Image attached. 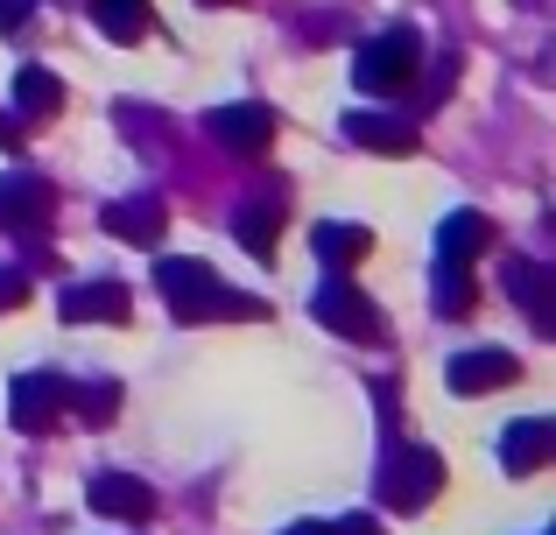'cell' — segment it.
<instances>
[{"label": "cell", "instance_id": "1", "mask_svg": "<svg viewBox=\"0 0 556 535\" xmlns=\"http://www.w3.org/2000/svg\"><path fill=\"white\" fill-rule=\"evenodd\" d=\"M155 289L169 296L177 324H212V317H268V303L232 296L212 268H204V262H184V254H163V262H155Z\"/></svg>", "mask_w": 556, "mask_h": 535}, {"label": "cell", "instance_id": "2", "mask_svg": "<svg viewBox=\"0 0 556 535\" xmlns=\"http://www.w3.org/2000/svg\"><path fill=\"white\" fill-rule=\"evenodd\" d=\"M416 56H422V36L408 22H394L388 36H374L367 50L353 56V85H359V92H374V99H394V92L416 85Z\"/></svg>", "mask_w": 556, "mask_h": 535}, {"label": "cell", "instance_id": "3", "mask_svg": "<svg viewBox=\"0 0 556 535\" xmlns=\"http://www.w3.org/2000/svg\"><path fill=\"white\" fill-rule=\"evenodd\" d=\"M437 486H444V458H437L430 444H402V451L380 466V494H388V508H402V514H422L437 500Z\"/></svg>", "mask_w": 556, "mask_h": 535}, {"label": "cell", "instance_id": "4", "mask_svg": "<svg viewBox=\"0 0 556 535\" xmlns=\"http://www.w3.org/2000/svg\"><path fill=\"white\" fill-rule=\"evenodd\" d=\"M204 135L226 141L232 155H268V149H275V106H261V99L212 106V113H204Z\"/></svg>", "mask_w": 556, "mask_h": 535}, {"label": "cell", "instance_id": "5", "mask_svg": "<svg viewBox=\"0 0 556 535\" xmlns=\"http://www.w3.org/2000/svg\"><path fill=\"white\" fill-rule=\"evenodd\" d=\"M317 324L339 331V339H353V345H380V331H388V324H380V310L359 296L353 282H345V275H331V282L317 289Z\"/></svg>", "mask_w": 556, "mask_h": 535}, {"label": "cell", "instance_id": "6", "mask_svg": "<svg viewBox=\"0 0 556 535\" xmlns=\"http://www.w3.org/2000/svg\"><path fill=\"white\" fill-rule=\"evenodd\" d=\"M64 409H71V381L64 373H14V387H8V416H14V430H50V423H64Z\"/></svg>", "mask_w": 556, "mask_h": 535}, {"label": "cell", "instance_id": "7", "mask_svg": "<svg viewBox=\"0 0 556 535\" xmlns=\"http://www.w3.org/2000/svg\"><path fill=\"white\" fill-rule=\"evenodd\" d=\"M444 381H451V395H493V387L521 381V359L507 345H472V353H458L444 367Z\"/></svg>", "mask_w": 556, "mask_h": 535}, {"label": "cell", "instance_id": "8", "mask_svg": "<svg viewBox=\"0 0 556 535\" xmlns=\"http://www.w3.org/2000/svg\"><path fill=\"white\" fill-rule=\"evenodd\" d=\"M85 500H92L99 514H113V522H149L155 514V486L135 480V472H92Z\"/></svg>", "mask_w": 556, "mask_h": 535}, {"label": "cell", "instance_id": "9", "mask_svg": "<svg viewBox=\"0 0 556 535\" xmlns=\"http://www.w3.org/2000/svg\"><path fill=\"white\" fill-rule=\"evenodd\" d=\"M549 458H556V423H549V416H521V423H507V437H501V466L515 472V480L543 472Z\"/></svg>", "mask_w": 556, "mask_h": 535}, {"label": "cell", "instance_id": "10", "mask_svg": "<svg viewBox=\"0 0 556 535\" xmlns=\"http://www.w3.org/2000/svg\"><path fill=\"white\" fill-rule=\"evenodd\" d=\"M50 212H56V191L42 177H8L0 183V226L36 233V226H50Z\"/></svg>", "mask_w": 556, "mask_h": 535}, {"label": "cell", "instance_id": "11", "mask_svg": "<svg viewBox=\"0 0 556 535\" xmlns=\"http://www.w3.org/2000/svg\"><path fill=\"white\" fill-rule=\"evenodd\" d=\"M501 282H507V296L529 310V324L549 339V331H556V282H549V275H543V268H529V262H507V268H501Z\"/></svg>", "mask_w": 556, "mask_h": 535}, {"label": "cell", "instance_id": "12", "mask_svg": "<svg viewBox=\"0 0 556 535\" xmlns=\"http://www.w3.org/2000/svg\"><path fill=\"white\" fill-rule=\"evenodd\" d=\"M486 247H493V219H486V212H451V219L437 226V262L472 268Z\"/></svg>", "mask_w": 556, "mask_h": 535}, {"label": "cell", "instance_id": "13", "mask_svg": "<svg viewBox=\"0 0 556 535\" xmlns=\"http://www.w3.org/2000/svg\"><path fill=\"white\" fill-rule=\"evenodd\" d=\"M99 226H106L113 240L155 247V240H163V226H169V212H163V198H127V205H106V212H99Z\"/></svg>", "mask_w": 556, "mask_h": 535}, {"label": "cell", "instance_id": "14", "mask_svg": "<svg viewBox=\"0 0 556 535\" xmlns=\"http://www.w3.org/2000/svg\"><path fill=\"white\" fill-rule=\"evenodd\" d=\"M232 233H240V247L254 254V262H275V240H282V198H275V191H261L254 205H240Z\"/></svg>", "mask_w": 556, "mask_h": 535}, {"label": "cell", "instance_id": "15", "mask_svg": "<svg viewBox=\"0 0 556 535\" xmlns=\"http://www.w3.org/2000/svg\"><path fill=\"white\" fill-rule=\"evenodd\" d=\"M64 317L71 324H127V289L121 282H78V289H64Z\"/></svg>", "mask_w": 556, "mask_h": 535}, {"label": "cell", "instance_id": "16", "mask_svg": "<svg viewBox=\"0 0 556 535\" xmlns=\"http://www.w3.org/2000/svg\"><path fill=\"white\" fill-rule=\"evenodd\" d=\"M345 135L374 155H416V127L394 120V113H345Z\"/></svg>", "mask_w": 556, "mask_h": 535}, {"label": "cell", "instance_id": "17", "mask_svg": "<svg viewBox=\"0 0 556 535\" xmlns=\"http://www.w3.org/2000/svg\"><path fill=\"white\" fill-rule=\"evenodd\" d=\"M311 247H317V262H325V268L345 275V268H359L374 254V233H367V226H345V219H325L311 233Z\"/></svg>", "mask_w": 556, "mask_h": 535}, {"label": "cell", "instance_id": "18", "mask_svg": "<svg viewBox=\"0 0 556 535\" xmlns=\"http://www.w3.org/2000/svg\"><path fill=\"white\" fill-rule=\"evenodd\" d=\"M14 106H22V120H50V113H64V85H56V71L22 64V71H14Z\"/></svg>", "mask_w": 556, "mask_h": 535}, {"label": "cell", "instance_id": "19", "mask_svg": "<svg viewBox=\"0 0 556 535\" xmlns=\"http://www.w3.org/2000/svg\"><path fill=\"white\" fill-rule=\"evenodd\" d=\"M92 22L106 28L113 42H141L155 28V14H149V0H92Z\"/></svg>", "mask_w": 556, "mask_h": 535}, {"label": "cell", "instance_id": "20", "mask_svg": "<svg viewBox=\"0 0 556 535\" xmlns=\"http://www.w3.org/2000/svg\"><path fill=\"white\" fill-rule=\"evenodd\" d=\"M113 409H121V387L113 381H71V409L64 416H78V423H92V430H106L113 423Z\"/></svg>", "mask_w": 556, "mask_h": 535}, {"label": "cell", "instance_id": "21", "mask_svg": "<svg viewBox=\"0 0 556 535\" xmlns=\"http://www.w3.org/2000/svg\"><path fill=\"white\" fill-rule=\"evenodd\" d=\"M472 303H479V289H472V268H458V262H437V310H444V317H472Z\"/></svg>", "mask_w": 556, "mask_h": 535}, {"label": "cell", "instance_id": "22", "mask_svg": "<svg viewBox=\"0 0 556 535\" xmlns=\"http://www.w3.org/2000/svg\"><path fill=\"white\" fill-rule=\"evenodd\" d=\"M22 303H28V275L0 268V310H22Z\"/></svg>", "mask_w": 556, "mask_h": 535}, {"label": "cell", "instance_id": "23", "mask_svg": "<svg viewBox=\"0 0 556 535\" xmlns=\"http://www.w3.org/2000/svg\"><path fill=\"white\" fill-rule=\"evenodd\" d=\"M28 22V0H0V36H22Z\"/></svg>", "mask_w": 556, "mask_h": 535}, {"label": "cell", "instance_id": "24", "mask_svg": "<svg viewBox=\"0 0 556 535\" xmlns=\"http://www.w3.org/2000/svg\"><path fill=\"white\" fill-rule=\"evenodd\" d=\"M325 535H380V522H374V514H345V522L325 528Z\"/></svg>", "mask_w": 556, "mask_h": 535}, {"label": "cell", "instance_id": "25", "mask_svg": "<svg viewBox=\"0 0 556 535\" xmlns=\"http://www.w3.org/2000/svg\"><path fill=\"white\" fill-rule=\"evenodd\" d=\"M0 149H8V155L22 149V120H8V113H0Z\"/></svg>", "mask_w": 556, "mask_h": 535}, {"label": "cell", "instance_id": "26", "mask_svg": "<svg viewBox=\"0 0 556 535\" xmlns=\"http://www.w3.org/2000/svg\"><path fill=\"white\" fill-rule=\"evenodd\" d=\"M289 535H325V528H311V522H303V528H289Z\"/></svg>", "mask_w": 556, "mask_h": 535}, {"label": "cell", "instance_id": "27", "mask_svg": "<svg viewBox=\"0 0 556 535\" xmlns=\"http://www.w3.org/2000/svg\"><path fill=\"white\" fill-rule=\"evenodd\" d=\"M204 8H212V0H204Z\"/></svg>", "mask_w": 556, "mask_h": 535}]
</instances>
